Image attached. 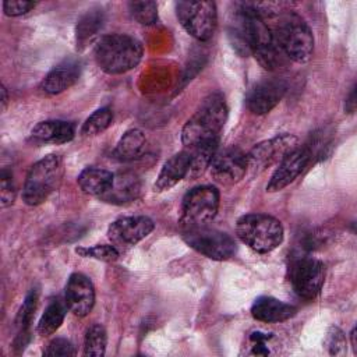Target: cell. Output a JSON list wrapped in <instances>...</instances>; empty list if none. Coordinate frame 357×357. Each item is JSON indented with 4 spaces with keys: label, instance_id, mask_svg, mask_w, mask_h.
<instances>
[{
    "label": "cell",
    "instance_id": "1",
    "mask_svg": "<svg viewBox=\"0 0 357 357\" xmlns=\"http://www.w3.org/2000/svg\"><path fill=\"white\" fill-rule=\"evenodd\" d=\"M227 119V107L220 93L205 98L198 110L188 119L181 131V142L191 148L219 141V134Z\"/></svg>",
    "mask_w": 357,
    "mask_h": 357
},
{
    "label": "cell",
    "instance_id": "2",
    "mask_svg": "<svg viewBox=\"0 0 357 357\" xmlns=\"http://www.w3.org/2000/svg\"><path fill=\"white\" fill-rule=\"evenodd\" d=\"M142 45L139 40L124 33L102 36L95 45V60L99 68L107 74H124L142 59Z\"/></svg>",
    "mask_w": 357,
    "mask_h": 357
},
{
    "label": "cell",
    "instance_id": "3",
    "mask_svg": "<svg viewBox=\"0 0 357 357\" xmlns=\"http://www.w3.org/2000/svg\"><path fill=\"white\" fill-rule=\"evenodd\" d=\"M280 52L296 63H305L314 50V36L308 24L296 13L287 11L272 31Z\"/></svg>",
    "mask_w": 357,
    "mask_h": 357
},
{
    "label": "cell",
    "instance_id": "4",
    "mask_svg": "<svg viewBox=\"0 0 357 357\" xmlns=\"http://www.w3.org/2000/svg\"><path fill=\"white\" fill-rule=\"evenodd\" d=\"M64 176V163L59 155H47L38 160L28 172L24 187L22 201L29 206L45 202L54 192Z\"/></svg>",
    "mask_w": 357,
    "mask_h": 357
},
{
    "label": "cell",
    "instance_id": "5",
    "mask_svg": "<svg viewBox=\"0 0 357 357\" xmlns=\"http://www.w3.org/2000/svg\"><path fill=\"white\" fill-rule=\"evenodd\" d=\"M236 234L251 250L266 254L278 248L283 241V226L273 216L248 213L237 220Z\"/></svg>",
    "mask_w": 357,
    "mask_h": 357
},
{
    "label": "cell",
    "instance_id": "6",
    "mask_svg": "<svg viewBox=\"0 0 357 357\" xmlns=\"http://www.w3.org/2000/svg\"><path fill=\"white\" fill-rule=\"evenodd\" d=\"M241 8L247 22L250 52L255 56V59L264 68L273 70L278 66L283 53L276 45L272 29L265 22V18H262L252 6L241 4Z\"/></svg>",
    "mask_w": 357,
    "mask_h": 357
},
{
    "label": "cell",
    "instance_id": "7",
    "mask_svg": "<svg viewBox=\"0 0 357 357\" xmlns=\"http://www.w3.org/2000/svg\"><path fill=\"white\" fill-rule=\"evenodd\" d=\"M219 209V191L213 185H198L190 190L181 202L180 222L185 229L206 226Z\"/></svg>",
    "mask_w": 357,
    "mask_h": 357
},
{
    "label": "cell",
    "instance_id": "8",
    "mask_svg": "<svg viewBox=\"0 0 357 357\" xmlns=\"http://www.w3.org/2000/svg\"><path fill=\"white\" fill-rule=\"evenodd\" d=\"M176 13L180 24L192 38L204 42L213 36L218 25V11L213 1H178Z\"/></svg>",
    "mask_w": 357,
    "mask_h": 357
},
{
    "label": "cell",
    "instance_id": "9",
    "mask_svg": "<svg viewBox=\"0 0 357 357\" xmlns=\"http://www.w3.org/2000/svg\"><path fill=\"white\" fill-rule=\"evenodd\" d=\"M183 238L197 252L215 261L229 259L237 251L236 241L231 236L206 226L185 229Z\"/></svg>",
    "mask_w": 357,
    "mask_h": 357
},
{
    "label": "cell",
    "instance_id": "10",
    "mask_svg": "<svg viewBox=\"0 0 357 357\" xmlns=\"http://www.w3.org/2000/svg\"><path fill=\"white\" fill-rule=\"evenodd\" d=\"M326 268L315 258H301L291 266L290 282L296 294L301 298L311 300L317 297L325 282Z\"/></svg>",
    "mask_w": 357,
    "mask_h": 357
},
{
    "label": "cell",
    "instance_id": "11",
    "mask_svg": "<svg viewBox=\"0 0 357 357\" xmlns=\"http://www.w3.org/2000/svg\"><path fill=\"white\" fill-rule=\"evenodd\" d=\"M297 146V138L291 134H282L262 141L247 153V167L252 173H261Z\"/></svg>",
    "mask_w": 357,
    "mask_h": 357
},
{
    "label": "cell",
    "instance_id": "12",
    "mask_svg": "<svg viewBox=\"0 0 357 357\" xmlns=\"http://www.w3.org/2000/svg\"><path fill=\"white\" fill-rule=\"evenodd\" d=\"M211 174L213 180L223 185H231L244 178L248 172L247 153L236 146L216 152L211 162Z\"/></svg>",
    "mask_w": 357,
    "mask_h": 357
},
{
    "label": "cell",
    "instance_id": "13",
    "mask_svg": "<svg viewBox=\"0 0 357 357\" xmlns=\"http://www.w3.org/2000/svg\"><path fill=\"white\" fill-rule=\"evenodd\" d=\"M155 229L148 216H126L114 220L107 229V237L114 247H130L145 238Z\"/></svg>",
    "mask_w": 357,
    "mask_h": 357
},
{
    "label": "cell",
    "instance_id": "14",
    "mask_svg": "<svg viewBox=\"0 0 357 357\" xmlns=\"http://www.w3.org/2000/svg\"><path fill=\"white\" fill-rule=\"evenodd\" d=\"M311 160V153L307 146H297L284 155L280 160L278 167L275 169L268 185V192H276L287 187L293 183L307 167Z\"/></svg>",
    "mask_w": 357,
    "mask_h": 357
},
{
    "label": "cell",
    "instance_id": "15",
    "mask_svg": "<svg viewBox=\"0 0 357 357\" xmlns=\"http://www.w3.org/2000/svg\"><path fill=\"white\" fill-rule=\"evenodd\" d=\"M64 301L67 308L77 317H85L95 304V289L88 276L73 273L66 284Z\"/></svg>",
    "mask_w": 357,
    "mask_h": 357
},
{
    "label": "cell",
    "instance_id": "16",
    "mask_svg": "<svg viewBox=\"0 0 357 357\" xmlns=\"http://www.w3.org/2000/svg\"><path fill=\"white\" fill-rule=\"evenodd\" d=\"M286 84L280 79H266L257 84L247 98V106L254 114L269 113L283 98Z\"/></svg>",
    "mask_w": 357,
    "mask_h": 357
},
{
    "label": "cell",
    "instance_id": "17",
    "mask_svg": "<svg viewBox=\"0 0 357 357\" xmlns=\"http://www.w3.org/2000/svg\"><path fill=\"white\" fill-rule=\"evenodd\" d=\"M141 192V180L135 173L123 172L113 174L110 188L100 197L105 202L123 205L138 198Z\"/></svg>",
    "mask_w": 357,
    "mask_h": 357
},
{
    "label": "cell",
    "instance_id": "18",
    "mask_svg": "<svg viewBox=\"0 0 357 357\" xmlns=\"http://www.w3.org/2000/svg\"><path fill=\"white\" fill-rule=\"evenodd\" d=\"M190 151H181L167 159L153 184V191H167L184 177H187L190 169Z\"/></svg>",
    "mask_w": 357,
    "mask_h": 357
},
{
    "label": "cell",
    "instance_id": "19",
    "mask_svg": "<svg viewBox=\"0 0 357 357\" xmlns=\"http://www.w3.org/2000/svg\"><path fill=\"white\" fill-rule=\"evenodd\" d=\"M74 124L64 120H46L38 123L32 131L31 138L40 144L60 145L70 142L74 138Z\"/></svg>",
    "mask_w": 357,
    "mask_h": 357
},
{
    "label": "cell",
    "instance_id": "20",
    "mask_svg": "<svg viewBox=\"0 0 357 357\" xmlns=\"http://www.w3.org/2000/svg\"><path fill=\"white\" fill-rule=\"evenodd\" d=\"M296 311L297 310L293 305L268 296L258 297L251 307V315L257 321L268 324L287 321L289 318L294 317Z\"/></svg>",
    "mask_w": 357,
    "mask_h": 357
},
{
    "label": "cell",
    "instance_id": "21",
    "mask_svg": "<svg viewBox=\"0 0 357 357\" xmlns=\"http://www.w3.org/2000/svg\"><path fill=\"white\" fill-rule=\"evenodd\" d=\"M79 77V66L74 61H66L54 67L42 81L40 89L46 93H61L73 86Z\"/></svg>",
    "mask_w": 357,
    "mask_h": 357
},
{
    "label": "cell",
    "instance_id": "22",
    "mask_svg": "<svg viewBox=\"0 0 357 357\" xmlns=\"http://www.w3.org/2000/svg\"><path fill=\"white\" fill-rule=\"evenodd\" d=\"M113 174L105 169L86 167L78 176L79 188L89 195L102 197L112 185Z\"/></svg>",
    "mask_w": 357,
    "mask_h": 357
},
{
    "label": "cell",
    "instance_id": "23",
    "mask_svg": "<svg viewBox=\"0 0 357 357\" xmlns=\"http://www.w3.org/2000/svg\"><path fill=\"white\" fill-rule=\"evenodd\" d=\"M146 149V137L144 131L134 128L128 130L117 142L113 155L123 162L138 159Z\"/></svg>",
    "mask_w": 357,
    "mask_h": 357
},
{
    "label": "cell",
    "instance_id": "24",
    "mask_svg": "<svg viewBox=\"0 0 357 357\" xmlns=\"http://www.w3.org/2000/svg\"><path fill=\"white\" fill-rule=\"evenodd\" d=\"M36 305H38V291L36 290H31L18 314H17V318H15V324H17V328H18V335L14 340V346L15 347H20V349H24V346L28 343L29 340V328H31V322H32V318H33V314H35V310H36Z\"/></svg>",
    "mask_w": 357,
    "mask_h": 357
},
{
    "label": "cell",
    "instance_id": "25",
    "mask_svg": "<svg viewBox=\"0 0 357 357\" xmlns=\"http://www.w3.org/2000/svg\"><path fill=\"white\" fill-rule=\"evenodd\" d=\"M103 20L105 17L100 8L88 10L77 22V46L84 47L100 31Z\"/></svg>",
    "mask_w": 357,
    "mask_h": 357
},
{
    "label": "cell",
    "instance_id": "26",
    "mask_svg": "<svg viewBox=\"0 0 357 357\" xmlns=\"http://www.w3.org/2000/svg\"><path fill=\"white\" fill-rule=\"evenodd\" d=\"M66 312H67L66 301L63 303L60 300H52L38 322V333L40 336H49L54 333L61 326Z\"/></svg>",
    "mask_w": 357,
    "mask_h": 357
},
{
    "label": "cell",
    "instance_id": "27",
    "mask_svg": "<svg viewBox=\"0 0 357 357\" xmlns=\"http://www.w3.org/2000/svg\"><path fill=\"white\" fill-rule=\"evenodd\" d=\"M218 144L219 141H212L190 149L191 158H190V169H188L187 177L195 178L201 176L211 166V162L215 153L218 152Z\"/></svg>",
    "mask_w": 357,
    "mask_h": 357
},
{
    "label": "cell",
    "instance_id": "28",
    "mask_svg": "<svg viewBox=\"0 0 357 357\" xmlns=\"http://www.w3.org/2000/svg\"><path fill=\"white\" fill-rule=\"evenodd\" d=\"M106 344H107L106 329L100 324H93L85 332L84 356L100 357L106 351Z\"/></svg>",
    "mask_w": 357,
    "mask_h": 357
},
{
    "label": "cell",
    "instance_id": "29",
    "mask_svg": "<svg viewBox=\"0 0 357 357\" xmlns=\"http://www.w3.org/2000/svg\"><path fill=\"white\" fill-rule=\"evenodd\" d=\"M113 121V112L109 107H102L93 112L82 124L81 134L84 137H93L103 132Z\"/></svg>",
    "mask_w": 357,
    "mask_h": 357
},
{
    "label": "cell",
    "instance_id": "30",
    "mask_svg": "<svg viewBox=\"0 0 357 357\" xmlns=\"http://www.w3.org/2000/svg\"><path fill=\"white\" fill-rule=\"evenodd\" d=\"M128 10L135 21L142 25H151L158 20V6L155 1H131Z\"/></svg>",
    "mask_w": 357,
    "mask_h": 357
},
{
    "label": "cell",
    "instance_id": "31",
    "mask_svg": "<svg viewBox=\"0 0 357 357\" xmlns=\"http://www.w3.org/2000/svg\"><path fill=\"white\" fill-rule=\"evenodd\" d=\"M75 252L84 258H92L103 262H113L119 258V250L114 245L98 244L92 247H77Z\"/></svg>",
    "mask_w": 357,
    "mask_h": 357
},
{
    "label": "cell",
    "instance_id": "32",
    "mask_svg": "<svg viewBox=\"0 0 357 357\" xmlns=\"http://www.w3.org/2000/svg\"><path fill=\"white\" fill-rule=\"evenodd\" d=\"M15 184L13 180L11 172L3 169L0 173V205L1 208H7L14 204L15 199Z\"/></svg>",
    "mask_w": 357,
    "mask_h": 357
},
{
    "label": "cell",
    "instance_id": "33",
    "mask_svg": "<svg viewBox=\"0 0 357 357\" xmlns=\"http://www.w3.org/2000/svg\"><path fill=\"white\" fill-rule=\"evenodd\" d=\"M74 354H75L74 346L71 344L70 340L64 337L53 339L47 344V347L43 350V356H47V357H68Z\"/></svg>",
    "mask_w": 357,
    "mask_h": 357
},
{
    "label": "cell",
    "instance_id": "34",
    "mask_svg": "<svg viewBox=\"0 0 357 357\" xmlns=\"http://www.w3.org/2000/svg\"><path fill=\"white\" fill-rule=\"evenodd\" d=\"M325 344L328 347L329 354L332 356H342L346 351V337L343 332L336 326H332L329 329L325 339Z\"/></svg>",
    "mask_w": 357,
    "mask_h": 357
},
{
    "label": "cell",
    "instance_id": "35",
    "mask_svg": "<svg viewBox=\"0 0 357 357\" xmlns=\"http://www.w3.org/2000/svg\"><path fill=\"white\" fill-rule=\"evenodd\" d=\"M36 3L33 1H26V0H7L3 3V10L4 14L8 17H18L22 14H26L31 11Z\"/></svg>",
    "mask_w": 357,
    "mask_h": 357
},
{
    "label": "cell",
    "instance_id": "36",
    "mask_svg": "<svg viewBox=\"0 0 357 357\" xmlns=\"http://www.w3.org/2000/svg\"><path fill=\"white\" fill-rule=\"evenodd\" d=\"M354 109H356V86L351 88V91L349 93V98L344 103V110L347 113H354Z\"/></svg>",
    "mask_w": 357,
    "mask_h": 357
},
{
    "label": "cell",
    "instance_id": "37",
    "mask_svg": "<svg viewBox=\"0 0 357 357\" xmlns=\"http://www.w3.org/2000/svg\"><path fill=\"white\" fill-rule=\"evenodd\" d=\"M271 337H272L271 333H262V332H252L250 335L251 343H266V340H269Z\"/></svg>",
    "mask_w": 357,
    "mask_h": 357
},
{
    "label": "cell",
    "instance_id": "38",
    "mask_svg": "<svg viewBox=\"0 0 357 357\" xmlns=\"http://www.w3.org/2000/svg\"><path fill=\"white\" fill-rule=\"evenodd\" d=\"M1 107L4 109L6 107V103H7V99H8V96H7V89H6V86L4 85H1Z\"/></svg>",
    "mask_w": 357,
    "mask_h": 357
},
{
    "label": "cell",
    "instance_id": "39",
    "mask_svg": "<svg viewBox=\"0 0 357 357\" xmlns=\"http://www.w3.org/2000/svg\"><path fill=\"white\" fill-rule=\"evenodd\" d=\"M350 337H351V347L354 349V351L357 350V346H356V328H353L351 329V332H350Z\"/></svg>",
    "mask_w": 357,
    "mask_h": 357
}]
</instances>
